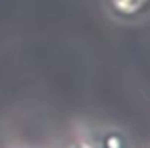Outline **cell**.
Wrapping results in <instances>:
<instances>
[{
    "label": "cell",
    "mask_w": 150,
    "mask_h": 148,
    "mask_svg": "<svg viewBox=\"0 0 150 148\" xmlns=\"http://www.w3.org/2000/svg\"><path fill=\"white\" fill-rule=\"evenodd\" d=\"M106 8L114 19L133 23L150 12V0H106Z\"/></svg>",
    "instance_id": "1"
},
{
    "label": "cell",
    "mask_w": 150,
    "mask_h": 148,
    "mask_svg": "<svg viewBox=\"0 0 150 148\" xmlns=\"http://www.w3.org/2000/svg\"><path fill=\"white\" fill-rule=\"evenodd\" d=\"M93 148H131V142L121 129H104L94 137Z\"/></svg>",
    "instance_id": "2"
}]
</instances>
